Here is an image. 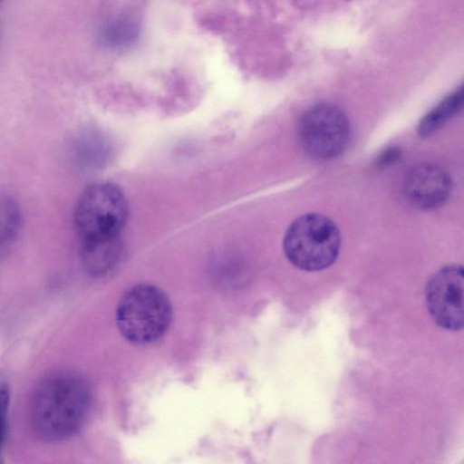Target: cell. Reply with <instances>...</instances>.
I'll list each match as a JSON object with an SVG mask.
<instances>
[{
	"label": "cell",
	"instance_id": "cell-9",
	"mask_svg": "<svg viewBox=\"0 0 464 464\" xmlns=\"http://www.w3.org/2000/svg\"><path fill=\"white\" fill-rule=\"evenodd\" d=\"M463 89L452 92L429 111L420 121L418 133L420 137H429L440 129L462 107Z\"/></svg>",
	"mask_w": 464,
	"mask_h": 464
},
{
	"label": "cell",
	"instance_id": "cell-11",
	"mask_svg": "<svg viewBox=\"0 0 464 464\" xmlns=\"http://www.w3.org/2000/svg\"><path fill=\"white\" fill-rule=\"evenodd\" d=\"M10 400L8 384L0 381V456L7 434V412Z\"/></svg>",
	"mask_w": 464,
	"mask_h": 464
},
{
	"label": "cell",
	"instance_id": "cell-13",
	"mask_svg": "<svg viewBox=\"0 0 464 464\" xmlns=\"http://www.w3.org/2000/svg\"><path fill=\"white\" fill-rule=\"evenodd\" d=\"M3 1V0H0V2Z\"/></svg>",
	"mask_w": 464,
	"mask_h": 464
},
{
	"label": "cell",
	"instance_id": "cell-12",
	"mask_svg": "<svg viewBox=\"0 0 464 464\" xmlns=\"http://www.w3.org/2000/svg\"><path fill=\"white\" fill-rule=\"evenodd\" d=\"M401 156V151L397 148H390L379 159L378 163L382 166L390 165L395 162Z\"/></svg>",
	"mask_w": 464,
	"mask_h": 464
},
{
	"label": "cell",
	"instance_id": "cell-1",
	"mask_svg": "<svg viewBox=\"0 0 464 464\" xmlns=\"http://www.w3.org/2000/svg\"><path fill=\"white\" fill-rule=\"evenodd\" d=\"M90 404V393L82 379L57 374L37 389L31 410L36 433L47 440H63L82 425Z\"/></svg>",
	"mask_w": 464,
	"mask_h": 464
},
{
	"label": "cell",
	"instance_id": "cell-2",
	"mask_svg": "<svg viewBox=\"0 0 464 464\" xmlns=\"http://www.w3.org/2000/svg\"><path fill=\"white\" fill-rule=\"evenodd\" d=\"M128 215L127 198L118 186L105 181L88 186L74 209L81 251L117 242Z\"/></svg>",
	"mask_w": 464,
	"mask_h": 464
},
{
	"label": "cell",
	"instance_id": "cell-6",
	"mask_svg": "<svg viewBox=\"0 0 464 464\" xmlns=\"http://www.w3.org/2000/svg\"><path fill=\"white\" fill-rule=\"evenodd\" d=\"M464 271L460 265H447L435 272L425 287L426 305L433 321L448 331L463 328Z\"/></svg>",
	"mask_w": 464,
	"mask_h": 464
},
{
	"label": "cell",
	"instance_id": "cell-8",
	"mask_svg": "<svg viewBox=\"0 0 464 464\" xmlns=\"http://www.w3.org/2000/svg\"><path fill=\"white\" fill-rule=\"evenodd\" d=\"M22 225V214L16 200L0 189V256L16 241Z\"/></svg>",
	"mask_w": 464,
	"mask_h": 464
},
{
	"label": "cell",
	"instance_id": "cell-5",
	"mask_svg": "<svg viewBox=\"0 0 464 464\" xmlns=\"http://www.w3.org/2000/svg\"><path fill=\"white\" fill-rule=\"evenodd\" d=\"M298 136L303 149L311 157L333 159L341 154L348 143L349 120L338 106L319 103L302 115Z\"/></svg>",
	"mask_w": 464,
	"mask_h": 464
},
{
	"label": "cell",
	"instance_id": "cell-10",
	"mask_svg": "<svg viewBox=\"0 0 464 464\" xmlns=\"http://www.w3.org/2000/svg\"><path fill=\"white\" fill-rule=\"evenodd\" d=\"M137 24L132 18H117L103 29L102 42L111 47L126 45L137 35Z\"/></svg>",
	"mask_w": 464,
	"mask_h": 464
},
{
	"label": "cell",
	"instance_id": "cell-7",
	"mask_svg": "<svg viewBox=\"0 0 464 464\" xmlns=\"http://www.w3.org/2000/svg\"><path fill=\"white\" fill-rule=\"evenodd\" d=\"M451 190L449 172L434 162H422L412 167L405 175L402 193L407 201L417 208L431 210L441 207Z\"/></svg>",
	"mask_w": 464,
	"mask_h": 464
},
{
	"label": "cell",
	"instance_id": "cell-4",
	"mask_svg": "<svg viewBox=\"0 0 464 464\" xmlns=\"http://www.w3.org/2000/svg\"><path fill=\"white\" fill-rule=\"evenodd\" d=\"M341 234L327 217L307 213L295 218L285 231L283 248L295 266L319 271L332 266L341 248Z\"/></svg>",
	"mask_w": 464,
	"mask_h": 464
},
{
	"label": "cell",
	"instance_id": "cell-3",
	"mask_svg": "<svg viewBox=\"0 0 464 464\" xmlns=\"http://www.w3.org/2000/svg\"><path fill=\"white\" fill-rule=\"evenodd\" d=\"M172 308L168 295L160 287L139 284L129 288L116 309V324L121 334L135 344H147L168 330Z\"/></svg>",
	"mask_w": 464,
	"mask_h": 464
}]
</instances>
